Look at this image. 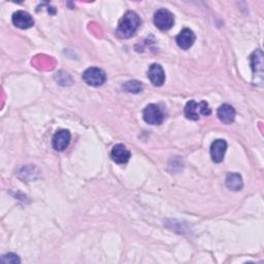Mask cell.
<instances>
[{
    "label": "cell",
    "instance_id": "11",
    "mask_svg": "<svg viewBox=\"0 0 264 264\" xmlns=\"http://www.w3.org/2000/svg\"><path fill=\"white\" fill-rule=\"evenodd\" d=\"M227 150V143L224 139H217L212 144L210 147V157L212 160L216 163H220L223 161L225 152Z\"/></svg>",
    "mask_w": 264,
    "mask_h": 264
},
{
    "label": "cell",
    "instance_id": "10",
    "mask_svg": "<svg viewBox=\"0 0 264 264\" xmlns=\"http://www.w3.org/2000/svg\"><path fill=\"white\" fill-rule=\"evenodd\" d=\"M148 78L155 87H160L165 82L164 70L159 64H152L149 68Z\"/></svg>",
    "mask_w": 264,
    "mask_h": 264
},
{
    "label": "cell",
    "instance_id": "4",
    "mask_svg": "<svg viewBox=\"0 0 264 264\" xmlns=\"http://www.w3.org/2000/svg\"><path fill=\"white\" fill-rule=\"evenodd\" d=\"M83 80L87 85L99 87L107 81V75L98 67H90L85 70V73L83 74Z\"/></svg>",
    "mask_w": 264,
    "mask_h": 264
},
{
    "label": "cell",
    "instance_id": "9",
    "mask_svg": "<svg viewBox=\"0 0 264 264\" xmlns=\"http://www.w3.org/2000/svg\"><path fill=\"white\" fill-rule=\"evenodd\" d=\"M111 156H112V159L116 163L126 164L130 159L131 154H130V151L124 145L118 144V145L114 146L112 153H111Z\"/></svg>",
    "mask_w": 264,
    "mask_h": 264
},
{
    "label": "cell",
    "instance_id": "3",
    "mask_svg": "<svg viewBox=\"0 0 264 264\" xmlns=\"http://www.w3.org/2000/svg\"><path fill=\"white\" fill-rule=\"evenodd\" d=\"M144 120L150 125H160L165 119L164 112L157 104H149L146 107L143 113Z\"/></svg>",
    "mask_w": 264,
    "mask_h": 264
},
{
    "label": "cell",
    "instance_id": "12",
    "mask_svg": "<svg viewBox=\"0 0 264 264\" xmlns=\"http://www.w3.org/2000/svg\"><path fill=\"white\" fill-rule=\"evenodd\" d=\"M195 34L191 29L185 28L177 37V44L182 50H189L195 42Z\"/></svg>",
    "mask_w": 264,
    "mask_h": 264
},
{
    "label": "cell",
    "instance_id": "7",
    "mask_svg": "<svg viewBox=\"0 0 264 264\" xmlns=\"http://www.w3.org/2000/svg\"><path fill=\"white\" fill-rule=\"evenodd\" d=\"M13 23L16 27L20 29H28L34 25V20L27 12L18 11L13 15Z\"/></svg>",
    "mask_w": 264,
    "mask_h": 264
},
{
    "label": "cell",
    "instance_id": "14",
    "mask_svg": "<svg viewBox=\"0 0 264 264\" xmlns=\"http://www.w3.org/2000/svg\"><path fill=\"white\" fill-rule=\"evenodd\" d=\"M242 179L236 172L228 173L226 177V186L228 189L232 191H239L242 188Z\"/></svg>",
    "mask_w": 264,
    "mask_h": 264
},
{
    "label": "cell",
    "instance_id": "13",
    "mask_svg": "<svg viewBox=\"0 0 264 264\" xmlns=\"http://www.w3.org/2000/svg\"><path fill=\"white\" fill-rule=\"evenodd\" d=\"M217 115H218V118L220 119L221 122H223L224 124H231V123H233L234 119H235V116H236V113H235V110L233 109V107H231L230 104H222L221 107L218 109V112H217Z\"/></svg>",
    "mask_w": 264,
    "mask_h": 264
},
{
    "label": "cell",
    "instance_id": "8",
    "mask_svg": "<svg viewBox=\"0 0 264 264\" xmlns=\"http://www.w3.org/2000/svg\"><path fill=\"white\" fill-rule=\"evenodd\" d=\"M70 137H72V135H70V132L68 130L62 129L57 131L55 135L53 136V148L58 152L64 151L69 146Z\"/></svg>",
    "mask_w": 264,
    "mask_h": 264
},
{
    "label": "cell",
    "instance_id": "16",
    "mask_svg": "<svg viewBox=\"0 0 264 264\" xmlns=\"http://www.w3.org/2000/svg\"><path fill=\"white\" fill-rule=\"evenodd\" d=\"M2 262H4V263H14V264H17V263H20L21 261H20L19 257H18L16 254L10 253V254H7V255H4L3 256Z\"/></svg>",
    "mask_w": 264,
    "mask_h": 264
},
{
    "label": "cell",
    "instance_id": "6",
    "mask_svg": "<svg viewBox=\"0 0 264 264\" xmlns=\"http://www.w3.org/2000/svg\"><path fill=\"white\" fill-rule=\"evenodd\" d=\"M251 65L254 76L256 77V83L262 85L263 82V54L261 50H256L250 57Z\"/></svg>",
    "mask_w": 264,
    "mask_h": 264
},
{
    "label": "cell",
    "instance_id": "2",
    "mask_svg": "<svg viewBox=\"0 0 264 264\" xmlns=\"http://www.w3.org/2000/svg\"><path fill=\"white\" fill-rule=\"evenodd\" d=\"M212 113L209 105L206 101L196 102L190 100L185 107V116L190 120H198L200 116H209Z\"/></svg>",
    "mask_w": 264,
    "mask_h": 264
},
{
    "label": "cell",
    "instance_id": "5",
    "mask_svg": "<svg viewBox=\"0 0 264 264\" xmlns=\"http://www.w3.org/2000/svg\"><path fill=\"white\" fill-rule=\"evenodd\" d=\"M154 24L162 31L169 30L174 24L173 15L165 9L158 10L154 15Z\"/></svg>",
    "mask_w": 264,
    "mask_h": 264
},
{
    "label": "cell",
    "instance_id": "1",
    "mask_svg": "<svg viewBox=\"0 0 264 264\" xmlns=\"http://www.w3.org/2000/svg\"><path fill=\"white\" fill-rule=\"evenodd\" d=\"M140 26V19L135 12L129 11L119 22L117 35L120 39H129L136 32Z\"/></svg>",
    "mask_w": 264,
    "mask_h": 264
},
{
    "label": "cell",
    "instance_id": "15",
    "mask_svg": "<svg viewBox=\"0 0 264 264\" xmlns=\"http://www.w3.org/2000/svg\"><path fill=\"white\" fill-rule=\"evenodd\" d=\"M123 88L129 93H139L143 90V84L138 81H129L123 85Z\"/></svg>",
    "mask_w": 264,
    "mask_h": 264
}]
</instances>
